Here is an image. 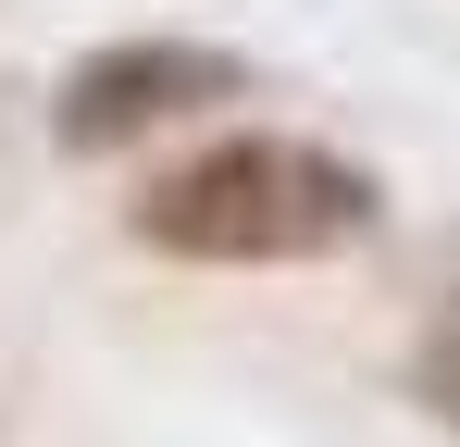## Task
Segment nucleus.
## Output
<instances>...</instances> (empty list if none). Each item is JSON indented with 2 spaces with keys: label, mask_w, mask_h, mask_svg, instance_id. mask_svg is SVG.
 <instances>
[{
  "label": "nucleus",
  "mask_w": 460,
  "mask_h": 447,
  "mask_svg": "<svg viewBox=\"0 0 460 447\" xmlns=\"http://www.w3.org/2000/svg\"><path fill=\"white\" fill-rule=\"evenodd\" d=\"M249 87H261L249 50L187 38V25H137V38H100V50L63 63V87H50V149H75V162H125V149H150V137L225 125Z\"/></svg>",
  "instance_id": "f03ea898"
},
{
  "label": "nucleus",
  "mask_w": 460,
  "mask_h": 447,
  "mask_svg": "<svg viewBox=\"0 0 460 447\" xmlns=\"http://www.w3.org/2000/svg\"><path fill=\"white\" fill-rule=\"evenodd\" d=\"M125 236L199 274H299V261H349L361 236H385V174L299 125H212L199 149L137 174Z\"/></svg>",
  "instance_id": "f257e3e1"
},
{
  "label": "nucleus",
  "mask_w": 460,
  "mask_h": 447,
  "mask_svg": "<svg viewBox=\"0 0 460 447\" xmlns=\"http://www.w3.org/2000/svg\"><path fill=\"white\" fill-rule=\"evenodd\" d=\"M411 410L460 435V298H436V311H423V336H411Z\"/></svg>",
  "instance_id": "7ed1b4c3"
}]
</instances>
